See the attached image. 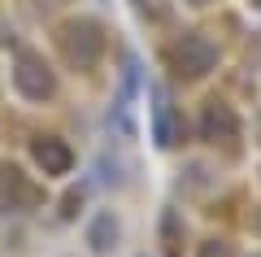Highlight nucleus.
<instances>
[{"instance_id":"f257e3e1","label":"nucleus","mask_w":261,"mask_h":257,"mask_svg":"<svg viewBox=\"0 0 261 257\" xmlns=\"http://www.w3.org/2000/svg\"><path fill=\"white\" fill-rule=\"evenodd\" d=\"M18 87H22V92H31V96H48V92H53V79L39 74V65L31 61V57H22V65H18Z\"/></svg>"},{"instance_id":"f03ea898","label":"nucleus","mask_w":261,"mask_h":257,"mask_svg":"<svg viewBox=\"0 0 261 257\" xmlns=\"http://www.w3.org/2000/svg\"><path fill=\"white\" fill-rule=\"evenodd\" d=\"M35 157H39V166H48V170H65V148L61 144H53V139H44V144H35Z\"/></svg>"}]
</instances>
